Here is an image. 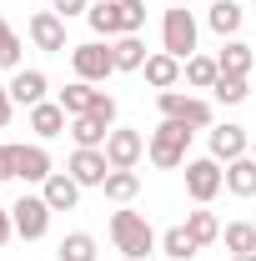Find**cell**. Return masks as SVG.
Listing matches in <instances>:
<instances>
[{
    "instance_id": "obj_1",
    "label": "cell",
    "mask_w": 256,
    "mask_h": 261,
    "mask_svg": "<svg viewBox=\"0 0 256 261\" xmlns=\"http://www.w3.org/2000/svg\"><path fill=\"white\" fill-rule=\"evenodd\" d=\"M86 25L96 31V40L141 35V25H146V0H96L86 10Z\"/></svg>"
},
{
    "instance_id": "obj_2",
    "label": "cell",
    "mask_w": 256,
    "mask_h": 261,
    "mask_svg": "<svg viewBox=\"0 0 256 261\" xmlns=\"http://www.w3.org/2000/svg\"><path fill=\"white\" fill-rule=\"evenodd\" d=\"M111 241H116V251L126 261H146L151 251L161 246V236L151 231V221L141 216V211H111Z\"/></svg>"
},
{
    "instance_id": "obj_3",
    "label": "cell",
    "mask_w": 256,
    "mask_h": 261,
    "mask_svg": "<svg viewBox=\"0 0 256 261\" xmlns=\"http://www.w3.org/2000/svg\"><path fill=\"white\" fill-rule=\"evenodd\" d=\"M191 126H181V121H166L161 116V126L151 130V141H146V156H151V166H161V171H176V166H186L191 156Z\"/></svg>"
},
{
    "instance_id": "obj_4",
    "label": "cell",
    "mask_w": 256,
    "mask_h": 261,
    "mask_svg": "<svg viewBox=\"0 0 256 261\" xmlns=\"http://www.w3.org/2000/svg\"><path fill=\"white\" fill-rule=\"evenodd\" d=\"M196 35H201V25H196V15L186 5H171V10L161 15V50H166V56L191 61L196 56Z\"/></svg>"
},
{
    "instance_id": "obj_5",
    "label": "cell",
    "mask_w": 256,
    "mask_h": 261,
    "mask_svg": "<svg viewBox=\"0 0 256 261\" xmlns=\"http://www.w3.org/2000/svg\"><path fill=\"white\" fill-rule=\"evenodd\" d=\"M116 130V96H100L96 111H86V116H70V141L75 146H106V136Z\"/></svg>"
},
{
    "instance_id": "obj_6",
    "label": "cell",
    "mask_w": 256,
    "mask_h": 261,
    "mask_svg": "<svg viewBox=\"0 0 256 261\" xmlns=\"http://www.w3.org/2000/svg\"><path fill=\"white\" fill-rule=\"evenodd\" d=\"M156 106L166 121H181L191 130H211V116H216L206 96H181V91H156Z\"/></svg>"
},
{
    "instance_id": "obj_7",
    "label": "cell",
    "mask_w": 256,
    "mask_h": 261,
    "mask_svg": "<svg viewBox=\"0 0 256 261\" xmlns=\"http://www.w3.org/2000/svg\"><path fill=\"white\" fill-rule=\"evenodd\" d=\"M221 191H226L221 161H216V156H191V161H186V196H191L196 206H211Z\"/></svg>"
},
{
    "instance_id": "obj_8",
    "label": "cell",
    "mask_w": 256,
    "mask_h": 261,
    "mask_svg": "<svg viewBox=\"0 0 256 261\" xmlns=\"http://www.w3.org/2000/svg\"><path fill=\"white\" fill-rule=\"evenodd\" d=\"M70 70H75V81H91V86H100L106 75H116L111 40H86V45H70Z\"/></svg>"
},
{
    "instance_id": "obj_9",
    "label": "cell",
    "mask_w": 256,
    "mask_h": 261,
    "mask_svg": "<svg viewBox=\"0 0 256 261\" xmlns=\"http://www.w3.org/2000/svg\"><path fill=\"white\" fill-rule=\"evenodd\" d=\"M10 221H15V236H20V241H40V236L50 231V206H45V196H20V201L10 206Z\"/></svg>"
},
{
    "instance_id": "obj_10",
    "label": "cell",
    "mask_w": 256,
    "mask_h": 261,
    "mask_svg": "<svg viewBox=\"0 0 256 261\" xmlns=\"http://www.w3.org/2000/svg\"><path fill=\"white\" fill-rule=\"evenodd\" d=\"M141 156H146V136H141V130L116 126L106 136V161H111V171H136Z\"/></svg>"
},
{
    "instance_id": "obj_11",
    "label": "cell",
    "mask_w": 256,
    "mask_h": 261,
    "mask_svg": "<svg viewBox=\"0 0 256 261\" xmlns=\"http://www.w3.org/2000/svg\"><path fill=\"white\" fill-rule=\"evenodd\" d=\"M65 171L81 181V191L86 186H106V176H111V161H106V146H75L70 151V161H65Z\"/></svg>"
},
{
    "instance_id": "obj_12",
    "label": "cell",
    "mask_w": 256,
    "mask_h": 261,
    "mask_svg": "<svg viewBox=\"0 0 256 261\" xmlns=\"http://www.w3.org/2000/svg\"><path fill=\"white\" fill-rule=\"evenodd\" d=\"M25 31H31V45H35V50H50V56H61V50H65V15H56V10H35Z\"/></svg>"
},
{
    "instance_id": "obj_13",
    "label": "cell",
    "mask_w": 256,
    "mask_h": 261,
    "mask_svg": "<svg viewBox=\"0 0 256 261\" xmlns=\"http://www.w3.org/2000/svg\"><path fill=\"white\" fill-rule=\"evenodd\" d=\"M211 156L221 166H231V161H241V156H251V136H246V126H211Z\"/></svg>"
},
{
    "instance_id": "obj_14",
    "label": "cell",
    "mask_w": 256,
    "mask_h": 261,
    "mask_svg": "<svg viewBox=\"0 0 256 261\" xmlns=\"http://www.w3.org/2000/svg\"><path fill=\"white\" fill-rule=\"evenodd\" d=\"M56 171V161H50V151H45V141H31V146H15V176L20 181H45Z\"/></svg>"
},
{
    "instance_id": "obj_15",
    "label": "cell",
    "mask_w": 256,
    "mask_h": 261,
    "mask_svg": "<svg viewBox=\"0 0 256 261\" xmlns=\"http://www.w3.org/2000/svg\"><path fill=\"white\" fill-rule=\"evenodd\" d=\"M40 196H45L50 211H75V201H81V181H75L70 171H50V176L40 181Z\"/></svg>"
},
{
    "instance_id": "obj_16",
    "label": "cell",
    "mask_w": 256,
    "mask_h": 261,
    "mask_svg": "<svg viewBox=\"0 0 256 261\" xmlns=\"http://www.w3.org/2000/svg\"><path fill=\"white\" fill-rule=\"evenodd\" d=\"M181 65L186 61H176V56H166V50H151V61L141 65V75H146L151 91H176V86H181Z\"/></svg>"
},
{
    "instance_id": "obj_17",
    "label": "cell",
    "mask_w": 256,
    "mask_h": 261,
    "mask_svg": "<svg viewBox=\"0 0 256 261\" xmlns=\"http://www.w3.org/2000/svg\"><path fill=\"white\" fill-rule=\"evenodd\" d=\"M31 130H35V141H56V136H65V130H70V116L61 111V100H40V106H31Z\"/></svg>"
},
{
    "instance_id": "obj_18",
    "label": "cell",
    "mask_w": 256,
    "mask_h": 261,
    "mask_svg": "<svg viewBox=\"0 0 256 261\" xmlns=\"http://www.w3.org/2000/svg\"><path fill=\"white\" fill-rule=\"evenodd\" d=\"M10 100L25 106V111L40 106V100H45V70H25V65H20V70L10 75Z\"/></svg>"
},
{
    "instance_id": "obj_19",
    "label": "cell",
    "mask_w": 256,
    "mask_h": 261,
    "mask_svg": "<svg viewBox=\"0 0 256 261\" xmlns=\"http://www.w3.org/2000/svg\"><path fill=\"white\" fill-rule=\"evenodd\" d=\"M241 20H246V10L236 0H211V10H206V25L221 35V40H231V35L241 31Z\"/></svg>"
},
{
    "instance_id": "obj_20",
    "label": "cell",
    "mask_w": 256,
    "mask_h": 261,
    "mask_svg": "<svg viewBox=\"0 0 256 261\" xmlns=\"http://www.w3.org/2000/svg\"><path fill=\"white\" fill-rule=\"evenodd\" d=\"M100 96H106V91H96L91 81H70V86L61 91V111L65 116H86V111H96Z\"/></svg>"
},
{
    "instance_id": "obj_21",
    "label": "cell",
    "mask_w": 256,
    "mask_h": 261,
    "mask_svg": "<svg viewBox=\"0 0 256 261\" xmlns=\"http://www.w3.org/2000/svg\"><path fill=\"white\" fill-rule=\"evenodd\" d=\"M226 191L241 196V201H251V196H256V156H241V161L226 166Z\"/></svg>"
},
{
    "instance_id": "obj_22",
    "label": "cell",
    "mask_w": 256,
    "mask_h": 261,
    "mask_svg": "<svg viewBox=\"0 0 256 261\" xmlns=\"http://www.w3.org/2000/svg\"><path fill=\"white\" fill-rule=\"evenodd\" d=\"M111 56H116V70H141V65L151 61L141 35H116V40H111Z\"/></svg>"
},
{
    "instance_id": "obj_23",
    "label": "cell",
    "mask_w": 256,
    "mask_h": 261,
    "mask_svg": "<svg viewBox=\"0 0 256 261\" xmlns=\"http://www.w3.org/2000/svg\"><path fill=\"white\" fill-rule=\"evenodd\" d=\"M181 75H186L191 91H211L221 81V65H216V56H191V61L181 65Z\"/></svg>"
},
{
    "instance_id": "obj_24",
    "label": "cell",
    "mask_w": 256,
    "mask_h": 261,
    "mask_svg": "<svg viewBox=\"0 0 256 261\" xmlns=\"http://www.w3.org/2000/svg\"><path fill=\"white\" fill-rule=\"evenodd\" d=\"M251 45H246V40H236V35H231V40H226L221 45V56H216V65H221V75H251Z\"/></svg>"
},
{
    "instance_id": "obj_25",
    "label": "cell",
    "mask_w": 256,
    "mask_h": 261,
    "mask_svg": "<svg viewBox=\"0 0 256 261\" xmlns=\"http://www.w3.org/2000/svg\"><path fill=\"white\" fill-rule=\"evenodd\" d=\"M186 231H191V241L206 251L211 241H221V221H216V211H206V206H196L191 216H186Z\"/></svg>"
},
{
    "instance_id": "obj_26",
    "label": "cell",
    "mask_w": 256,
    "mask_h": 261,
    "mask_svg": "<svg viewBox=\"0 0 256 261\" xmlns=\"http://www.w3.org/2000/svg\"><path fill=\"white\" fill-rule=\"evenodd\" d=\"M100 191H106V201H116V206H131V201L141 196V176H136V171H111Z\"/></svg>"
},
{
    "instance_id": "obj_27",
    "label": "cell",
    "mask_w": 256,
    "mask_h": 261,
    "mask_svg": "<svg viewBox=\"0 0 256 261\" xmlns=\"http://www.w3.org/2000/svg\"><path fill=\"white\" fill-rule=\"evenodd\" d=\"M56 261H96V236H91V231H70V236H61Z\"/></svg>"
},
{
    "instance_id": "obj_28",
    "label": "cell",
    "mask_w": 256,
    "mask_h": 261,
    "mask_svg": "<svg viewBox=\"0 0 256 261\" xmlns=\"http://www.w3.org/2000/svg\"><path fill=\"white\" fill-rule=\"evenodd\" d=\"M161 251H166V261H191L201 246L191 241V231H186V226H171V231H161Z\"/></svg>"
},
{
    "instance_id": "obj_29",
    "label": "cell",
    "mask_w": 256,
    "mask_h": 261,
    "mask_svg": "<svg viewBox=\"0 0 256 261\" xmlns=\"http://www.w3.org/2000/svg\"><path fill=\"white\" fill-rule=\"evenodd\" d=\"M221 241H226L231 256H251L256 251V221H231V226L221 231Z\"/></svg>"
},
{
    "instance_id": "obj_30",
    "label": "cell",
    "mask_w": 256,
    "mask_h": 261,
    "mask_svg": "<svg viewBox=\"0 0 256 261\" xmlns=\"http://www.w3.org/2000/svg\"><path fill=\"white\" fill-rule=\"evenodd\" d=\"M211 96L221 100V106H241V100L251 96V86H246V75H221V81L211 86Z\"/></svg>"
},
{
    "instance_id": "obj_31",
    "label": "cell",
    "mask_w": 256,
    "mask_h": 261,
    "mask_svg": "<svg viewBox=\"0 0 256 261\" xmlns=\"http://www.w3.org/2000/svg\"><path fill=\"white\" fill-rule=\"evenodd\" d=\"M0 70H20V35L10 31L5 15H0Z\"/></svg>"
},
{
    "instance_id": "obj_32",
    "label": "cell",
    "mask_w": 256,
    "mask_h": 261,
    "mask_svg": "<svg viewBox=\"0 0 256 261\" xmlns=\"http://www.w3.org/2000/svg\"><path fill=\"white\" fill-rule=\"evenodd\" d=\"M91 5H96V0H50V10H56V15H65V20H70V15H86Z\"/></svg>"
},
{
    "instance_id": "obj_33",
    "label": "cell",
    "mask_w": 256,
    "mask_h": 261,
    "mask_svg": "<svg viewBox=\"0 0 256 261\" xmlns=\"http://www.w3.org/2000/svg\"><path fill=\"white\" fill-rule=\"evenodd\" d=\"M10 176H15V146L0 141V181H10Z\"/></svg>"
},
{
    "instance_id": "obj_34",
    "label": "cell",
    "mask_w": 256,
    "mask_h": 261,
    "mask_svg": "<svg viewBox=\"0 0 256 261\" xmlns=\"http://www.w3.org/2000/svg\"><path fill=\"white\" fill-rule=\"evenodd\" d=\"M15 236V221H10V206H0V246Z\"/></svg>"
},
{
    "instance_id": "obj_35",
    "label": "cell",
    "mask_w": 256,
    "mask_h": 261,
    "mask_svg": "<svg viewBox=\"0 0 256 261\" xmlns=\"http://www.w3.org/2000/svg\"><path fill=\"white\" fill-rule=\"evenodd\" d=\"M10 111H15V100H10V86H0V126L10 121Z\"/></svg>"
},
{
    "instance_id": "obj_36",
    "label": "cell",
    "mask_w": 256,
    "mask_h": 261,
    "mask_svg": "<svg viewBox=\"0 0 256 261\" xmlns=\"http://www.w3.org/2000/svg\"><path fill=\"white\" fill-rule=\"evenodd\" d=\"M226 261H246V256H226Z\"/></svg>"
},
{
    "instance_id": "obj_37",
    "label": "cell",
    "mask_w": 256,
    "mask_h": 261,
    "mask_svg": "<svg viewBox=\"0 0 256 261\" xmlns=\"http://www.w3.org/2000/svg\"><path fill=\"white\" fill-rule=\"evenodd\" d=\"M251 156H256V141H251Z\"/></svg>"
},
{
    "instance_id": "obj_38",
    "label": "cell",
    "mask_w": 256,
    "mask_h": 261,
    "mask_svg": "<svg viewBox=\"0 0 256 261\" xmlns=\"http://www.w3.org/2000/svg\"><path fill=\"white\" fill-rule=\"evenodd\" d=\"M246 261H256V251H251V256H246Z\"/></svg>"
},
{
    "instance_id": "obj_39",
    "label": "cell",
    "mask_w": 256,
    "mask_h": 261,
    "mask_svg": "<svg viewBox=\"0 0 256 261\" xmlns=\"http://www.w3.org/2000/svg\"><path fill=\"white\" fill-rule=\"evenodd\" d=\"M206 5H211V0H206Z\"/></svg>"
},
{
    "instance_id": "obj_40",
    "label": "cell",
    "mask_w": 256,
    "mask_h": 261,
    "mask_svg": "<svg viewBox=\"0 0 256 261\" xmlns=\"http://www.w3.org/2000/svg\"><path fill=\"white\" fill-rule=\"evenodd\" d=\"M251 5H256V0H251Z\"/></svg>"
}]
</instances>
